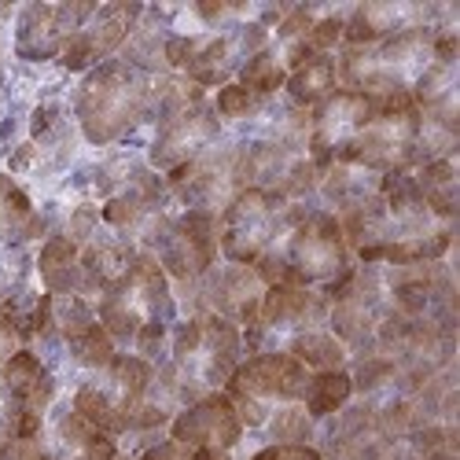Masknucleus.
<instances>
[{
	"label": "nucleus",
	"instance_id": "15",
	"mask_svg": "<svg viewBox=\"0 0 460 460\" xmlns=\"http://www.w3.org/2000/svg\"><path fill=\"white\" fill-rule=\"evenodd\" d=\"M265 295V284L251 265H228L221 273H210L207 280V302L214 305V314L225 321L251 324L258 314V302Z\"/></svg>",
	"mask_w": 460,
	"mask_h": 460
},
{
	"label": "nucleus",
	"instance_id": "36",
	"mask_svg": "<svg viewBox=\"0 0 460 460\" xmlns=\"http://www.w3.org/2000/svg\"><path fill=\"white\" fill-rule=\"evenodd\" d=\"M196 52H199V41H196V37H166V45H163V63H170V66H188Z\"/></svg>",
	"mask_w": 460,
	"mask_h": 460
},
{
	"label": "nucleus",
	"instance_id": "27",
	"mask_svg": "<svg viewBox=\"0 0 460 460\" xmlns=\"http://www.w3.org/2000/svg\"><path fill=\"white\" fill-rule=\"evenodd\" d=\"M74 412H82L93 428H100L111 438L129 431V416L103 394L100 383H85V387H78V394H74Z\"/></svg>",
	"mask_w": 460,
	"mask_h": 460
},
{
	"label": "nucleus",
	"instance_id": "32",
	"mask_svg": "<svg viewBox=\"0 0 460 460\" xmlns=\"http://www.w3.org/2000/svg\"><path fill=\"white\" fill-rule=\"evenodd\" d=\"M321 173H324V170H317L310 159H295V163L284 170V177L277 181V188H273V191H280L284 199L305 196V191H314V184L321 181Z\"/></svg>",
	"mask_w": 460,
	"mask_h": 460
},
{
	"label": "nucleus",
	"instance_id": "26",
	"mask_svg": "<svg viewBox=\"0 0 460 460\" xmlns=\"http://www.w3.org/2000/svg\"><path fill=\"white\" fill-rule=\"evenodd\" d=\"M376 188H379V173H368L361 166H347V163H335L332 173L324 177V191H328V199L335 207H358L361 199L376 196Z\"/></svg>",
	"mask_w": 460,
	"mask_h": 460
},
{
	"label": "nucleus",
	"instance_id": "1",
	"mask_svg": "<svg viewBox=\"0 0 460 460\" xmlns=\"http://www.w3.org/2000/svg\"><path fill=\"white\" fill-rule=\"evenodd\" d=\"M435 37L438 26H420L365 49H347L335 63V74L350 93H365V96L409 93L435 59Z\"/></svg>",
	"mask_w": 460,
	"mask_h": 460
},
{
	"label": "nucleus",
	"instance_id": "5",
	"mask_svg": "<svg viewBox=\"0 0 460 460\" xmlns=\"http://www.w3.org/2000/svg\"><path fill=\"white\" fill-rule=\"evenodd\" d=\"M280 261L288 265L291 284H332L350 270V247L342 236V225L335 214L324 210H305L291 228H288V247L277 251Z\"/></svg>",
	"mask_w": 460,
	"mask_h": 460
},
{
	"label": "nucleus",
	"instance_id": "22",
	"mask_svg": "<svg viewBox=\"0 0 460 460\" xmlns=\"http://www.w3.org/2000/svg\"><path fill=\"white\" fill-rule=\"evenodd\" d=\"M350 394H354L350 372L332 368V372H314L310 376L302 402H305V412H310V420H324V416H335L342 405H347Z\"/></svg>",
	"mask_w": 460,
	"mask_h": 460
},
{
	"label": "nucleus",
	"instance_id": "16",
	"mask_svg": "<svg viewBox=\"0 0 460 460\" xmlns=\"http://www.w3.org/2000/svg\"><path fill=\"white\" fill-rule=\"evenodd\" d=\"M0 383L8 387L12 402L19 409H30V412H45L52 394H56L52 372L37 361V354H30V350H15L4 361V368H0Z\"/></svg>",
	"mask_w": 460,
	"mask_h": 460
},
{
	"label": "nucleus",
	"instance_id": "9",
	"mask_svg": "<svg viewBox=\"0 0 460 460\" xmlns=\"http://www.w3.org/2000/svg\"><path fill=\"white\" fill-rule=\"evenodd\" d=\"M328 298L314 295L310 288H265L261 302H258V314L247 324V342L251 347H261L265 335L273 332H314L324 317H328Z\"/></svg>",
	"mask_w": 460,
	"mask_h": 460
},
{
	"label": "nucleus",
	"instance_id": "38",
	"mask_svg": "<svg viewBox=\"0 0 460 460\" xmlns=\"http://www.w3.org/2000/svg\"><path fill=\"white\" fill-rule=\"evenodd\" d=\"M140 460H196V449L184 446V442H177V438H170V442L151 446Z\"/></svg>",
	"mask_w": 460,
	"mask_h": 460
},
{
	"label": "nucleus",
	"instance_id": "25",
	"mask_svg": "<svg viewBox=\"0 0 460 460\" xmlns=\"http://www.w3.org/2000/svg\"><path fill=\"white\" fill-rule=\"evenodd\" d=\"M288 354L314 372H332V368H342V361H347V347H342L332 332H321V328L295 335Z\"/></svg>",
	"mask_w": 460,
	"mask_h": 460
},
{
	"label": "nucleus",
	"instance_id": "2",
	"mask_svg": "<svg viewBox=\"0 0 460 460\" xmlns=\"http://www.w3.org/2000/svg\"><path fill=\"white\" fill-rule=\"evenodd\" d=\"M151 103V82L126 59L100 63L78 89V122L93 144L119 140L133 129Z\"/></svg>",
	"mask_w": 460,
	"mask_h": 460
},
{
	"label": "nucleus",
	"instance_id": "13",
	"mask_svg": "<svg viewBox=\"0 0 460 460\" xmlns=\"http://www.w3.org/2000/svg\"><path fill=\"white\" fill-rule=\"evenodd\" d=\"M217 137V111L203 103H191L177 111L173 119L159 122V137L151 144V163L159 170H177L203 155V147Z\"/></svg>",
	"mask_w": 460,
	"mask_h": 460
},
{
	"label": "nucleus",
	"instance_id": "23",
	"mask_svg": "<svg viewBox=\"0 0 460 460\" xmlns=\"http://www.w3.org/2000/svg\"><path fill=\"white\" fill-rule=\"evenodd\" d=\"M41 221L33 217V207L26 199V191L0 173V243H19L26 236H33Z\"/></svg>",
	"mask_w": 460,
	"mask_h": 460
},
{
	"label": "nucleus",
	"instance_id": "29",
	"mask_svg": "<svg viewBox=\"0 0 460 460\" xmlns=\"http://www.w3.org/2000/svg\"><path fill=\"white\" fill-rule=\"evenodd\" d=\"M70 354H74V361L85 365V368H107V365L114 361V339H111V332L96 321V324H89L82 335L70 339Z\"/></svg>",
	"mask_w": 460,
	"mask_h": 460
},
{
	"label": "nucleus",
	"instance_id": "40",
	"mask_svg": "<svg viewBox=\"0 0 460 460\" xmlns=\"http://www.w3.org/2000/svg\"><path fill=\"white\" fill-rule=\"evenodd\" d=\"M93 225H96V214L93 210H78V214H74V221H70V240L82 243L93 233Z\"/></svg>",
	"mask_w": 460,
	"mask_h": 460
},
{
	"label": "nucleus",
	"instance_id": "7",
	"mask_svg": "<svg viewBox=\"0 0 460 460\" xmlns=\"http://www.w3.org/2000/svg\"><path fill=\"white\" fill-rule=\"evenodd\" d=\"M376 114V96L350 93V89H335L317 111H314V126H310V163L317 170H328L335 163V151L342 144H350Z\"/></svg>",
	"mask_w": 460,
	"mask_h": 460
},
{
	"label": "nucleus",
	"instance_id": "11",
	"mask_svg": "<svg viewBox=\"0 0 460 460\" xmlns=\"http://www.w3.org/2000/svg\"><path fill=\"white\" fill-rule=\"evenodd\" d=\"M243 435V424L236 416V405L228 394H207L181 409L170 424V438L191 446V449H221L228 453Z\"/></svg>",
	"mask_w": 460,
	"mask_h": 460
},
{
	"label": "nucleus",
	"instance_id": "12",
	"mask_svg": "<svg viewBox=\"0 0 460 460\" xmlns=\"http://www.w3.org/2000/svg\"><path fill=\"white\" fill-rule=\"evenodd\" d=\"M144 15L140 4H107V8H96V15L70 37V45L63 49V66L66 70H85L100 59H107L119 45H126V37L137 30V19Z\"/></svg>",
	"mask_w": 460,
	"mask_h": 460
},
{
	"label": "nucleus",
	"instance_id": "20",
	"mask_svg": "<svg viewBox=\"0 0 460 460\" xmlns=\"http://www.w3.org/2000/svg\"><path fill=\"white\" fill-rule=\"evenodd\" d=\"M59 442L66 449V460H114L119 449H114V438L103 435L100 428H93L82 412L66 409L59 416Z\"/></svg>",
	"mask_w": 460,
	"mask_h": 460
},
{
	"label": "nucleus",
	"instance_id": "39",
	"mask_svg": "<svg viewBox=\"0 0 460 460\" xmlns=\"http://www.w3.org/2000/svg\"><path fill=\"white\" fill-rule=\"evenodd\" d=\"M163 339H166V321H151V324H144V328L137 332V347H140L144 354H155V350L163 347Z\"/></svg>",
	"mask_w": 460,
	"mask_h": 460
},
{
	"label": "nucleus",
	"instance_id": "41",
	"mask_svg": "<svg viewBox=\"0 0 460 460\" xmlns=\"http://www.w3.org/2000/svg\"><path fill=\"white\" fill-rule=\"evenodd\" d=\"M52 119H56V107H41L33 114V137H41L45 129H52Z\"/></svg>",
	"mask_w": 460,
	"mask_h": 460
},
{
	"label": "nucleus",
	"instance_id": "24",
	"mask_svg": "<svg viewBox=\"0 0 460 460\" xmlns=\"http://www.w3.org/2000/svg\"><path fill=\"white\" fill-rule=\"evenodd\" d=\"M416 184L424 191L428 210L442 221H453V214H456V166H453V159L424 163V170L416 173Z\"/></svg>",
	"mask_w": 460,
	"mask_h": 460
},
{
	"label": "nucleus",
	"instance_id": "33",
	"mask_svg": "<svg viewBox=\"0 0 460 460\" xmlns=\"http://www.w3.org/2000/svg\"><path fill=\"white\" fill-rule=\"evenodd\" d=\"M394 376H398V365L387 354H372V358H361L358 376H350V383H354V391H379Z\"/></svg>",
	"mask_w": 460,
	"mask_h": 460
},
{
	"label": "nucleus",
	"instance_id": "44",
	"mask_svg": "<svg viewBox=\"0 0 460 460\" xmlns=\"http://www.w3.org/2000/svg\"><path fill=\"white\" fill-rule=\"evenodd\" d=\"M30 155H33V144H26V147H22V151H19V155H15V159H12V166H15V170H22V166H26V163H30Z\"/></svg>",
	"mask_w": 460,
	"mask_h": 460
},
{
	"label": "nucleus",
	"instance_id": "4",
	"mask_svg": "<svg viewBox=\"0 0 460 460\" xmlns=\"http://www.w3.org/2000/svg\"><path fill=\"white\" fill-rule=\"evenodd\" d=\"M170 305L166 270L151 254H137L129 270L100 295V324L111 339H137L144 324L166 321Z\"/></svg>",
	"mask_w": 460,
	"mask_h": 460
},
{
	"label": "nucleus",
	"instance_id": "34",
	"mask_svg": "<svg viewBox=\"0 0 460 460\" xmlns=\"http://www.w3.org/2000/svg\"><path fill=\"white\" fill-rule=\"evenodd\" d=\"M254 107H258V100H254L243 85H221V89H217L214 111L225 114V119H243V114H251Z\"/></svg>",
	"mask_w": 460,
	"mask_h": 460
},
{
	"label": "nucleus",
	"instance_id": "28",
	"mask_svg": "<svg viewBox=\"0 0 460 460\" xmlns=\"http://www.w3.org/2000/svg\"><path fill=\"white\" fill-rule=\"evenodd\" d=\"M284 82H288V66H284V59H280L277 52H270V49H261V52H254L247 63H240V85H243L254 100L273 96L277 89H284Z\"/></svg>",
	"mask_w": 460,
	"mask_h": 460
},
{
	"label": "nucleus",
	"instance_id": "43",
	"mask_svg": "<svg viewBox=\"0 0 460 460\" xmlns=\"http://www.w3.org/2000/svg\"><path fill=\"white\" fill-rule=\"evenodd\" d=\"M379 460H420L412 449H391V453H383Z\"/></svg>",
	"mask_w": 460,
	"mask_h": 460
},
{
	"label": "nucleus",
	"instance_id": "31",
	"mask_svg": "<svg viewBox=\"0 0 460 460\" xmlns=\"http://www.w3.org/2000/svg\"><path fill=\"white\" fill-rule=\"evenodd\" d=\"M270 428H273V438L280 446H305L314 420H310V412H305V409H280Z\"/></svg>",
	"mask_w": 460,
	"mask_h": 460
},
{
	"label": "nucleus",
	"instance_id": "18",
	"mask_svg": "<svg viewBox=\"0 0 460 460\" xmlns=\"http://www.w3.org/2000/svg\"><path fill=\"white\" fill-rule=\"evenodd\" d=\"M137 251L122 240H100V243H89L82 254H78V265H82V295L89 291H107L114 280H119L129 265H133Z\"/></svg>",
	"mask_w": 460,
	"mask_h": 460
},
{
	"label": "nucleus",
	"instance_id": "6",
	"mask_svg": "<svg viewBox=\"0 0 460 460\" xmlns=\"http://www.w3.org/2000/svg\"><path fill=\"white\" fill-rule=\"evenodd\" d=\"M96 15L89 0H70V4H30L19 15L15 49L22 59H52L63 56L70 37Z\"/></svg>",
	"mask_w": 460,
	"mask_h": 460
},
{
	"label": "nucleus",
	"instance_id": "3",
	"mask_svg": "<svg viewBox=\"0 0 460 460\" xmlns=\"http://www.w3.org/2000/svg\"><path fill=\"white\" fill-rule=\"evenodd\" d=\"M302 214L305 210L288 207V199L273 188H243L228 199L217 221V247L233 265H254Z\"/></svg>",
	"mask_w": 460,
	"mask_h": 460
},
{
	"label": "nucleus",
	"instance_id": "19",
	"mask_svg": "<svg viewBox=\"0 0 460 460\" xmlns=\"http://www.w3.org/2000/svg\"><path fill=\"white\" fill-rule=\"evenodd\" d=\"M78 243L70 236H52L41 247L37 270H41L49 295H82V265H78Z\"/></svg>",
	"mask_w": 460,
	"mask_h": 460
},
{
	"label": "nucleus",
	"instance_id": "17",
	"mask_svg": "<svg viewBox=\"0 0 460 460\" xmlns=\"http://www.w3.org/2000/svg\"><path fill=\"white\" fill-rule=\"evenodd\" d=\"M107 376L100 379L103 394L119 405L126 416L147 398L151 391V379H155V368H151L147 358H137V354H114V361L103 368Z\"/></svg>",
	"mask_w": 460,
	"mask_h": 460
},
{
	"label": "nucleus",
	"instance_id": "10",
	"mask_svg": "<svg viewBox=\"0 0 460 460\" xmlns=\"http://www.w3.org/2000/svg\"><path fill=\"white\" fill-rule=\"evenodd\" d=\"M305 383H310V368L295 361L291 354L277 350V354H254L251 361L236 365L233 379L225 387L228 394H243L254 402H265V398L298 402L305 394Z\"/></svg>",
	"mask_w": 460,
	"mask_h": 460
},
{
	"label": "nucleus",
	"instance_id": "42",
	"mask_svg": "<svg viewBox=\"0 0 460 460\" xmlns=\"http://www.w3.org/2000/svg\"><path fill=\"white\" fill-rule=\"evenodd\" d=\"M196 12H199L203 19H221V15H233V12H240V8H233V4H196Z\"/></svg>",
	"mask_w": 460,
	"mask_h": 460
},
{
	"label": "nucleus",
	"instance_id": "21",
	"mask_svg": "<svg viewBox=\"0 0 460 460\" xmlns=\"http://www.w3.org/2000/svg\"><path fill=\"white\" fill-rule=\"evenodd\" d=\"M335 82H339V74H335V59L332 56H314L305 66L291 70L288 74V93L298 107H321L332 93H335Z\"/></svg>",
	"mask_w": 460,
	"mask_h": 460
},
{
	"label": "nucleus",
	"instance_id": "30",
	"mask_svg": "<svg viewBox=\"0 0 460 460\" xmlns=\"http://www.w3.org/2000/svg\"><path fill=\"white\" fill-rule=\"evenodd\" d=\"M52 314H56V328L66 335V342H70L74 335H82L89 324H96L89 302H85L82 295H59V298L52 302Z\"/></svg>",
	"mask_w": 460,
	"mask_h": 460
},
{
	"label": "nucleus",
	"instance_id": "14",
	"mask_svg": "<svg viewBox=\"0 0 460 460\" xmlns=\"http://www.w3.org/2000/svg\"><path fill=\"white\" fill-rule=\"evenodd\" d=\"M438 8L431 4H405V0H391V4H361L347 22H342V41L350 49H365L376 41H387L394 33L431 26Z\"/></svg>",
	"mask_w": 460,
	"mask_h": 460
},
{
	"label": "nucleus",
	"instance_id": "37",
	"mask_svg": "<svg viewBox=\"0 0 460 460\" xmlns=\"http://www.w3.org/2000/svg\"><path fill=\"white\" fill-rule=\"evenodd\" d=\"M254 460H324L314 446H270V449H261Z\"/></svg>",
	"mask_w": 460,
	"mask_h": 460
},
{
	"label": "nucleus",
	"instance_id": "35",
	"mask_svg": "<svg viewBox=\"0 0 460 460\" xmlns=\"http://www.w3.org/2000/svg\"><path fill=\"white\" fill-rule=\"evenodd\" d=\"M342 22H347V19H339V15L321 19V22L314 19L310 33H305V45H310L317 56H328V49H335L342 41Z\"/></svg>",
	"mask_w": 460,
	"mask_h": 460
},
{
	"label": "nucleus",
	"instance_id": "8",
	"mask_svg": "<svg viewBox=\"0 0 460 460\" xmlns=\"http://www.w3.org/2000/svg\"><path fill=\"white\" fill-rule=\"evenodd\" d=\"M163 247V270L177 280H196L214 270L217 258V217L210 210H188L159 240Z\"/></svg>",
	"mask_w": 460,
	"mask_h": 460
}]
</instances>
